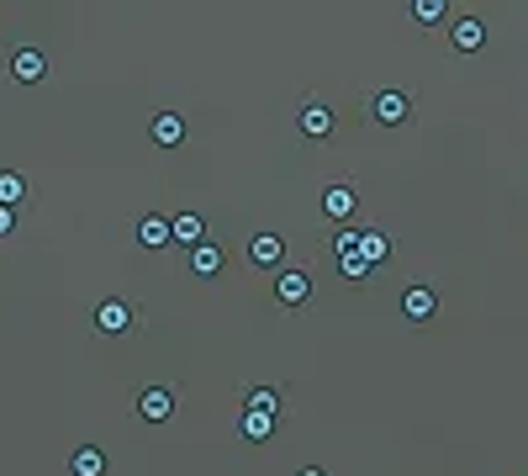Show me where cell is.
Returning a JSON list of instances; mask_svg holds the SVG:
<instances>
[{
    "label": "cell",
    "instance_id": "cell-1",
    "mask_svg": "<svg viewBox=\"0 0 528 476\" xmlns=\"http://www.w3.org/2000/svg\"><path fill=\"white\" fill-rule=\"evenodd\" d=\"M132 328H138V307L122 302V297H106V302H96V313H90V334L96 339H127Z\"/></svg>",
    "mask_w": 528,
    "mask_h": 476
},
{
    "label": "cell",
    "instance_id": "cell-2",
    "mask_svg": "<svg viewBox=\"0 0 528 476\" xmlns=\"http://www.w3.org/2000/svg\"><path fill=\"white\" fill-rule=\"evenodd\" d=\"M296 133L307 138V143H333V133H338V112H333L323 96H307V101H301V112H296Z\"/></svg>",
    "mask_w": 528,
    "mask_h": 476
},
{
    "label": "cell",
    "instance_id": "cell-3",
    "mask_svg": "<svg viewBox=\"0 0 528 476\" xmlns=\"http://www.w3.org/2000/svg\"><path fill=\"white\" fill-rule=\"evenodd\" d=\"M317 297V281L307 270H275V302L286 307V313H307Z\"/></svg>",
    "mask_w": 528,
    "mask_h": 476
},
{
    "label": "cell",
    "instance_id": "cell-4",
    "mask_svg": "<svg viewBox=\"0 0 528 476\" xmlns=\"http://www.w3.org/2000/svg\"><path fill=\"white\" fill-rule=\"evenodd\" d=\"M6 80H16V85H43L48 80V53L32 48V43L11 48L6 53Z\"/></svg>",
    "mask_w": 528,
    "mask_h": 476
},
{
    "label": "cell",
    "instance_id": "cell-5",
    "mask_svg": "<svg viewBox=\"0 0 528 476\" xmlns=\"http://www.w3.org/2000/svg\"><path fill=\"white\" fill-rule=\"evenodd\" d=\"M180 408V392L175 387H143L138 397H132V413L143 418V424H169Z\"/></svg>",
    "mask_w": 528,
    "mask_h": 476
},
{
    "label": "cell",
    "instance_id": "cell-6",
    "mask_svg": "<svg viewBox=\"0 0 528 476\" xmlns=\"http://www.w3.org/2000/svg\"><path fill=\"white\" fill-rule=\"evenodd\" d=\"M317 207H323L328 223H349V217L360 212V191H354V180H328L323 196H317Z\"/></svg>",
    "mask_w": 528,
    "mask_h": 476
},
{
    "label": "cell",
    "instance_id": "cell-7",
    "mask_svg": "<svg viewBox=\"0 0 528 476\" xmlns=\"http://www.w3.org/2000/svg\"><path fill=\"white\" fill-rule=\"evenodd\" d=\"M412 117V96L407 90H375L370 96V122L375 127H402Z\"/></svg>",
    "mask_w": 528,
    "mask_h": 476
},
{
    "label": "cell",
    "instance_id": "cell-8",
    "mask_svg": "<svg viewBox=\"0 0 528 476\" xmlns=\"http://www.w3.org/2000/svg\"><path fill=\"white\" fill-rule=\"evenodd\" d=\"M132 238H138V249L159 254V249L175 244V228H169V217H164V212H143L138 223H132Z\"/></svg>",
    "mask_w": 528,
    "mask_h": 476
},
{
    "label": "cell",
    "instance_id": "cell-9",
    "mask_svg": "<svg viewBox=\"0 0 528 476\" xmlns=\"http://www.w3.org/2000/svg\"><path fill=\"white\" fill-rule=\"evenodd\" d=\"M249 265L254 270H286V238L280 233H254L249 238Z\"/></svg>",
    "mask_w": 528,
    "mask_h": 476
},
{
    "label": "cell",
    "instance_id": "cell-10",
    "mask_svg": "<svg viewBox=\"0 0 528 476\" xmlns=\"http://www.w3.org/2000/svg\"><path fill=\"white\" fill-rule=\"evenodd\" d=\"M222 265H228V249L212 244V238L191 249V276H196V281H217V276H222Z\"/></svg>",
    "mask_w": 528,
    "mask_h": 476
},
{
    "label": "cell",
    "instance_id": "cell-11",
    "mask_svg": "<svg viewBox=\"0 0 528 476\" xmlns=\"http://www.w3.org/2000/svg\"><path fill=\"white\" fill-rule=\"evenodd\" d=\"M449 48L455 53H481L486 48V22L481 16H460V22L449 27Z\"/></svg>",
    "mask_w": 528,
    "mask_h": 476
},
{
    "label": "cell",
    "instance_id": "cell-12",
    "mask_svg": "<svg viewBox=\"0 0 528 476\" xmlns=\"http://www.w3.org/2000/svg\"><path fill=\"white\" fill-rule=\"evenodd\" d=\"M185 133H191V127H185V117H180V112H159L154 122H148V138H154L159 149H180Z\"/></svg>",
    "mask_w": 528,
    "mask_h": 476
},
{
    "label": "cell",
    "instance_id": "cell-13",
    "mask_svg": "<svg viewBox=\"0 0 528 476\" xmlns=\"http://www.w3.org/2000/svg\"><path fill=\"white\" fill-rule=\"evenodd\" d=\"M402 313L412 323H428L433 313H439V291H433V286H407L402 291Z\"/></svg>",
    "mask_w": 528,
    "mask_h": 476
},
{
    "label": "cell",
    "instance_id": "cell-14",
    "mask_svg": "<svg viewBox=\"0 0 528 476\" xmlns=\"http://www.w3.org/2000/svg\"><path fill=\"white\" fill-rule=\"evenodd\" d=\"M396 254V238L391 233H381V228H360V260L375 270V265H386Z\"/></svg>",
    "mask_w": 528,
    "mask_h": 476
},
{
    "label": "cell",
    "instance_id": "cell-15",
    "mask_svg": "<svg viewBox=\"0 0 528 476\" xmlns=\"http://www.w3.org/2000/svg\"><path fill=\"white\" fill-rule=\"evenodd\" d=\"M169 228H175V244H185V249L206 244V217H201V212H180V217H169Z\"/></svg>",
    "mask_w": 528,
    "mask_h": 476
},
{
    "label": "cell",
    "instance_id": "cell-16",
    "mask_svg": "<svg viewBox=\"0 0 528 476\" xmlns=\"http://www.w3.org/2000/svg\"><path fill=\"white\" fill-rule=\"evenodd\" d=\"M69 476H106V450L80 445V450L69 455Z\"/></svg>",
    "mask_w": 528,
    "mask_h": 476
},
{
    "label": "cell",
    "instance_id": "cell-17",
    "mask_svg": "<svg viewBox=\"0 0 528 476\" xmlns=\"http://www.w3.org/2000/svg\"><path fill=\"white\" fill-rule=\"evenodd\" d=\"M349 260H360V228L333 233V265H349Z\"/></svg>",
    "mask_w": 528,
    "mask_h": 476
},
{
    "label": "cell",
    "instance_id": "cell-18",
    "mask_svg": "<svg viewBox=\"0 0 528 476\" xmlns=\"http://www.w3.org/2000/svg\"><path fill=\"white\" fill-rule=\"evenodd\" d=\"M280 392L275 387H243V413H275Z\"/></svg>",
    "mask_w": 528,
    "mask_h": 476
},
{
    "label": "cell",
    "instance_id": "cell-19",
    "mask_svg": "<svg viewBox=\"0 0 528 476\" xmlns=\"http://www.w3.org/2000/svg\"><path fill=\"white\" fill-rule=\"evenodd\" d=\"M275 434V413H243V439L249 445H264Z\"/></svg>",
    "mask_w": 528,
    "mask_h": 476
},
{
    "label": "cell",
    "instance_id": "cell-20",
    "mask_svg": "<svg viewBox=\"0 0 528 476\" xmlns=\"http://www.w3.org/2000/svg\"><path fill=\"white\" fill-rule=\"evenodd\" d=\"M444 11H449V0H412V22L418 27H439Z\"/></svg>",
    "mask_w": 528,
    "mask_h": 476
},
{
    "label": "cell",
    "instance_id": "cell-21",
    "mask_svg": "<svg viewBox=\"0 0 528 476\" xmlns=\"http://www.w3.org/2000/svg\"><path fill=\"white\" fill-rule=\"evenodd\" d=\"M22 196H27V180L16 170H6V175H0V207H16Z\"/></svg>",
    "mask_w": 528,
    "mask_h": 476
},
{
    "label": "cell",
    "instance_id": "cell-22",
    "mask_svg": "<svg viewBox=\"0 0 528 476\" xmlns=\"http://www.w3.org/2000/svg\"><path fill=\"white\" fill-rule=\"evenodd\" d=\"M16 233V207H0V238Z\"/></svg>",
    "mask_w": 528,
    "mask_h": 476
},
{
    "label": "cell",
    "instance_id": "cell-23",
    "mask_svg": "<svg viewBox=\"0 0 528 476\" xmlns=\"http://www.w3.org/2000/svg\"><path fill=\"white\" fill-rule=\"evenodd\" d=\"M296 476H328V471H323V466H301Z\"/></svg>",
    "mask_w": 528,
    "mask_h": 476
}]
</instances>
